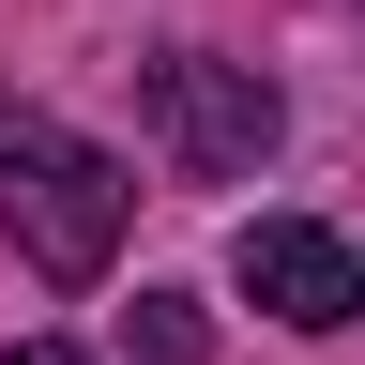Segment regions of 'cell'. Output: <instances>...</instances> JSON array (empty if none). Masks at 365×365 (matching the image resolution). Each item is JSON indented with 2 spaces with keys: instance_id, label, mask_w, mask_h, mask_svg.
<instances>
[{
  "instance_id": "6da1fadb",
  "label": "cell",
  "mask_w": 365,
  "mask_h": 365,
  "mask_svg": "<svg viewBox=\"0 0 365 365\" xmlns=\"http://www.w3.org/2000/svg\"><path fill=\"white\" fill-rule=\"evenodd\" d=\"M122 213H137V182L91 153L76 122L0 107V244H16L46 289H91V274L122 259Z\"/></svg>"
},
{
  "instance_id": "7a4b0ae2",
  "label": "cell",
  "mask_w": 365,
  "mask_h": 365,
  "mask_svg": "<svg viewBox=\"0 0 365 365\" xmlns=\"http://www.w3.org/2000/svg\"><path fill=\"white\" fill-rule=\"evenodd\" d=\"M137 107H153V153L182 182H244L274 137H289L274 76L259 61H213V46H153V61H137Z\"/></svg>"
},
{
  "instance_id": "3957f363",
  "label": "cell",
  "mask_w": 365,
  "mask_h": 365,
  "mask_svg": "<svg viewBox=\"0 0 365 365\" xmlns=\"http://www.w3.org/2000/svg\"><path fill=\"white\" fill-rule=\"evenodd\" d=\"M228 274H244V304H274L289 335H335V319H365V259L335 244V228H304V213H259L244 244H228Z\"/></svg>"
},
{
  "instance_id": "277c9868",
  "label": "cell",
  "mask_w": 365,
  "mask_h": 365,
  "mask_svg": "<svg viewBox=\"0 0 365 365\" xmlns=\"http://www.w3.org/2000/svg\"><path fill=\"white\" fill-rule=\"evenodd\" d=\"M122 365H213L198 304H182V289H137V304H122Z\"/></svg>"
},
{
  "instance_id": "5b68a950",
  "label": "cell",
  "mask_w": 365,
  "mask_h": 365,
  "mask_svg": "<svg viewBox=\"0 0 365 365\" xmlns=\"http://www.w3.org/2000/svg\"><path fill=\"white\" fill-rule=\"evenodd\" d=\"M0 365H91V350H61V335H16V350H0Z\"/></svg>"
}]
</instances>
